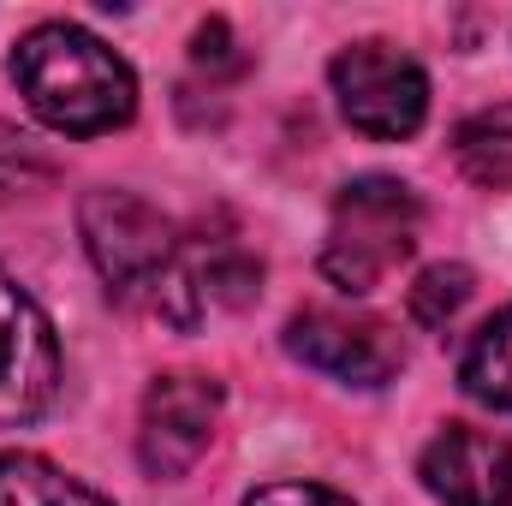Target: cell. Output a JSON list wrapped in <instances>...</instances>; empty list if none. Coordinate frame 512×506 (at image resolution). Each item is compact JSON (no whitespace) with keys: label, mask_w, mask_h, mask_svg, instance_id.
<instances>
[{"label":"cell","mask_w":512,"mask_h":506,"mask_svg":"<svg viewBox=\"0 0 512 506\" xmlns=\"http://www.w3.org/2000/svg\"><path fill=\"white\" fill-rule=\"evenodd\" d=\"M78 233H84L96 274L108 280L120 304L149 310L173 328H197V310H203L197 274L185 268L173 221L155 203H143L137 191H120V185H96L78 203Z\"/></svg>","instance_id":"6da1fadb"},{"label":"cell","mask_w":512,"mask_h":506,"mask_svg":"<svg viewBox=\"0 0 512 506\" xmlns=\"http://www.w3.org/2000/svg\"><path fill=\"white\" fill-rule=\"evenodd\" d=\"M12 84L24 108L60 137H102L137 114L131 66L84 24H36L12 48Z\"/></svg>","instance_id":"7a4b0ae2"},{"label":"cell","mask_w":512,"mask_h":506,"mask_svg":"<svg viewBox=\"0 0 512 506\" xmlns=\"http://www.w3.org/2000/svg\"><path fill=\"white\" fill-rule=\"evenodd\" d=\"M417 221H423V209H417L411 185H399L387 173H364V179L340 185V197H334V233L322 245L328 286H340L346 298L376 292L387 268L411 256Z\"/></svg>","instance_id":"3957f363"},{"label":"cell","mask_w":512,"mask_h":506,"mask_svg":"<svg viewBox=\"0 0 512 506\" xmlns=\"http://www.w3.org/2000/svg\"><path fill=\"white\" fill-rule=\"evenodd\" d=\"M328 78H334L346 126L376 137V143H399V137H411L429 120V72L405 48H393V42H352V48H340Z\"/></svg>","instance_id":"277c9868"},{"label":"cell","mask_w":512,"mask_h":506,"mask_svg":"<svg viewBox=\"0 0 512 506\" xmlns=\"http://www.w3.org/2000/svg\"><path fill=\"white\" fill-rule=\"evenodd\" d=\"M60 393V340L48 310L0 268V429L36 423Z\"/></svg>","instance_id":"5b68a950"},{"label":"cell","mask_w":512,"mask_h":506,"mask_svg":"<svg viewBox=\"0 0 512 506\" xmlns=\"http://www.w3.org/2000/svg\"><path fill=\"white\" fill-rule=\"evenodd\" d=\"M215 423H221V381L215 376H191V370L155 376L149 393H143V417H137V459H143V471L155 483L185 477L209 453Z\"/></svg>","instance_id":"8992f818"},{"label":"cell","mask_w":512,"mask_h":506,"mask_svg":"<svg viewBox=\"0 0 512 506\" xmlns=\"http://www.w3.org/2000/svg\"><path fill=\"white\" fill-rule=\"evenodd\" d=\"M286 352L322 376L346 381V387H387L405 370V346L387 322L328 310V304H310L286 322Z\"/></svg>","instance_id":"52a82bcc"},{"label":"cell","mask_w":512,"mask_h":506,"mask_svg":"<svg viewBox=\"0 0 512 506\" xmlns=\"http://www.w3.org/2000/svg\"><path fill=\"white\" fill-rule=\"evenodd\" d=\"M417 477L441 506H512V441L471 423H447L423 447Z\"/></svg>","instance_id":"ba28073f"},{"label":"cell","mask_w":512,"mask_h":506,"mask_svg":"<svg viewBox=\"0 0 512 506\" xmlns=\"http://www.w3.org/2000/svg\"><path fill=\"white\" fill-rule=\"evenodd\" d=\"M0 506H114L42 453H0Z\"/></svg>","instance_id":"9c48e42d"},{"label":"cell","mask_w":512,"mask_h":506,"mask_svg":"<svg viewBox=\"0 0 512 506\" xmlns=\"http://www.w3.org/2000/svg\"><path fill=\"white\" fill-rule=\"evenodd\" d=\"M459 387H465L477 405L512 417V304L495 310V316L471 334V346H465V358H459Z\"/></svg>","instance_id":"30bf717a"},{"label":"cell","mask_w":512,"mask_h":506,"mask_svg":"<svg viewBox=\"0 0 512 506\" xmlns=\"http://www.w3.org/2000/svg\"><path fill=\"white\" fill-rule=\"evenodd\" d=\"M453 161L471 185L483 191H512V102L471 114L453 131Z\"/></svg>","instance_id":"8fae6325"},{"label":"cell","mask_w":512,"mask_h":506,"mask_svg":"<svg viewBox=\"0 0 512 506\" xmlns=\"http://www.w3.org/2000/svg\"><path fill=\"white\" fill-rule=\"evenodd\" d=\"M405 304H411V322H417V328H447V322L471 304V268H465V262H435V268H423V274L411 280Z\"/></svg>","instance_id":"7c38bea8"},{"label":"cell","mask_w":512,"mask_h":506,"mask_svg":"<svg viewBox=\"0 0 512 506\" xmlns=\"http://www.w3.org/2000/svg\"><path fill=\"white\" fill-rule=\"evenodd\" d=\"M197 292H209L215 304H233V310H245L256 292H262V262H256L251 251H227L215 256L203 274H197Z\"/></svg>","instance_id":"4fadbf2b"},{"label":"cell","mask_w":512,"mask_h":506,"mask_svg":"<svg viewBox=\"0 0 512 506\" xmlns=\"http://www.w3.org/2000/svg\"><path fill=\"white\" fill-rule=\"evenodd\" d=\"M191 60H197V72H209V78H239V72L251 66V54L239 48V36H233L227 18L197 24V36H191Z\"/></svg>","instance_id":"5bb4252c"},{"label":"cell","mask_w":512,"mask_h":506,"mask_svg":"<svg viewBox=\"0 0 512 506\" xmlns=\"http://www.w3.org/2000/svg\"><path fill=\"white\" fill-rule=\"evenodd\" d=\"M245 506H352V501L334 495V489H322V483H268Z\"/></svg>","instance_id":"9a60e30c"}]
</instances>
